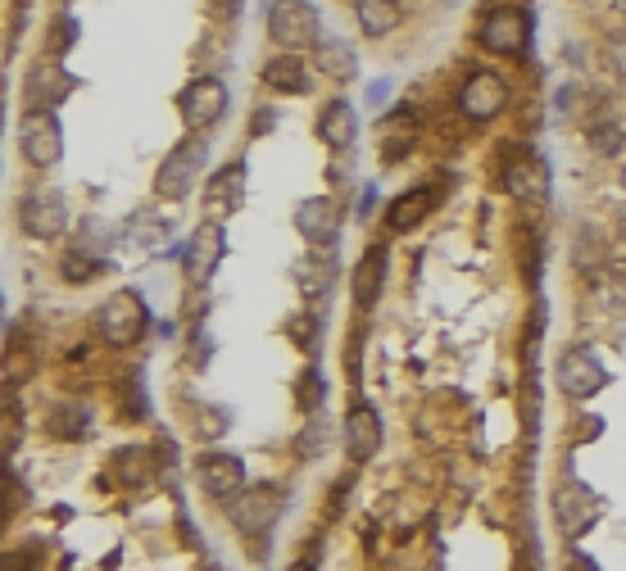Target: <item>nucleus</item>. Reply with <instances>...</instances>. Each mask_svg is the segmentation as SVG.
Returning a JSON list of instances; mask_svg holds the SVG:
<instances>
[{
	"instance_id": "nucleus-1",
	"label": "nucleus",
	"mask_w": 626,
	"mask_h": 571,
	"mask_svg": "<svg viewBox=\"0 0 626 571\" xmlns=\"http://www.w3.org/2000/svg\"><path fill=\"white\" fill-rule=\"evenodd\" d=\"M151 309H145V299L137 290H114L105 305L96 309V336L109 345V349H132L145 341L151 332Z\"/></svg>"
},
{
	"instance_id": "nucleus-2",
	"label": "nucleus",
	"mask_w": 626,
	"mask_h": 571,
	"mask_svg": "<svg viewBox=\"0 0 626 571\" xmlns=\"http://www.w3.org/2000/svg\"><path fill=\"white\" fill-rule=\"evenodd\" d=\"M204 164H209V141L200 136H182L177 141L160 173H155V195L160 200H187L196 187H200V177H204Z\"/></svg>"
},
{
	"instance_id": "nucleus-3",
	"label": "nucleus",
	"mask_w": 626,
	"mask_h": 571,
	"mask_svg": "<svg viewBox=\"0 0 626 571\" xmlns=\"http://www.w3.org/2000/svg\"><path fill=\"white\" fill-rule=\"evenodd\" d=\"M268 37L295 55V50L322 41V19L309 0H273V5H268Z\"/></svg>"
},
{
	"instance_id": "nucleus-4",
	"label": "nucleus",
	"mask_w": 626,
	"mask_h": 571,
	"mask_svg": "<svg viewBox=\"0 0 626 571\" xmlns=\"http://www.w3.org/2000/svg\"><path fill=\"white\" fill-rule=\"evenodd\" d=\"M554 381H558V390H563L568 400L586 404V400H594V395L604 390L609 368H604V358L594 354V349L572 345V349H563V358L554 364Z\"/></svg>"
},
{
	"instance_id": "nucleus-5",
	"label": "nucleus",
	"mask_w": 626,
	"mask_h": 571,
	"mask_svg": "<svg viewBox=\"0 0 626 571\" xmlns=\"http://www.w3.org/2000/svg\"><path fill=\"white\" fill-rule=\"evenodd\" d=\"M19 155L33 168H55L64 155V128H59L55 109H27L19 118Z\"/></svg>"
},
{
	"instance_id": "nucleus-6",
	"label": "nucleus",
	"mask_w": 626,
	"mask_h": 571,
	"mask_svg": "<svg viewBox=\"0 0 626 571\" xmlns=\"http://www.w3.org/2000/svg\"><path fill=\"white\" fill-rule=\"evenodd\" d=\"M177 114H182V123L191 132L214 128L218 118L227 114V86H223V78H214V73L191 78L182 92H177Z\"/></svg>"
},
{
	"instance_id": "nucleus-7",
	"label": "nucleus",
	"mask_w": 626,
	"mask_h": 571,
	"mask_svg": "<svg viewBox=\"0 0 626 571\" xmlns=\"http://www.w3.org/2000/svg\"><path fill=\"white\" fill-rule=\"evenodd\" d=\"M482 46L504 59H522L531 46V19L522 5H495L482 19Z\"/></svg>"
},
{
	"instance_id": "nucleus-8",
	"label": "nucleus",
	"mask_w": 626,
	"mask_h": 571,
	"mask_svg": "<svg viewBox=\"0 0 626 571\" xmlns=\"http://www.w3.org/2000/svg\"><path fill=\"white\" fill-rule=\"evenodd\" d=\"M19 227L23 236H33V240H59L69 231V204L59 191L42 187V191H27L19 200Z\"/></svg>"
},
{
	"instance_id": "nucleus-9",
	"label": "nucleus",
	"mask_w": 626,
	"mask_h": 571,
	"mask_svg": "<svg viewBox=\"0 0 626 571\" xmlns=\"http://www.w3.org/2000/svg\"><path fill=\"white\" fill-rule=\"evenodd\" d=\"M600 518H604V499L594 495L590 486H581V480L558 486V495H554V522H558V531L568 535V539H581Z\"/></svg>"
},
{
	"instance_id": "nucleus-10",
	"label": "nucleus",
	"mask_w": 626,
	"mask_h": 571,
	"mask_svg": "<svg viewBox=\"0 0 626 571\" xmlns=\"http://www.w3.org/2000/svg\"><path fill=\"white\" fill-rule=\"evenodd\" d=\"M341 227H345V214L332 195H309L295 204V231H300L314 250H332Z\"/></svg>"
},
{
	"instance_id": "nucleus-11",
	"label": "nucleus",
	"mask_w": 626,
	"mask_h": 571,
	"mask_svg": "<svg viewBox=\"0 0 626 571\" xmlns=\"http://www.w3.org/2000/svg\"><path fill=\"white\" fill-rule=\"evenodd\" d=\"M499 182H504V191H509L513 200L541 204V200L550 195V168L541 164V155H535V150H518V155L504 159Z\"/></svg>"
},
{
	"instance_id": "nucleus-12",
	"label": "nucleus",
	"mask_w": 626,
	"mask_h": 571,
	"mask_svg": "<svg viewBox=\"0 0 626 571\" xmlns=\"http://www.w3.org/2000/svg\"><path fill=\"white\" fill-rule=\"evenodd\" d=\"M223 250H227L223 223L196 227V236L182 246V273H187V282H191V286H204L209 277H214V267L223 263Z\"/></svg>"
},
{
	"instance_id": "nucleus-13",
	"label": "nucleus",
	"mask_w": 626,
	"mask_h": 571,
	"mask_svg": "<svg viewBox=\"0 0 626 571\" xmlns=\"http://www.w3.org/2000/svg\"><path fill=\"white\" fill-rule=\"evenodd\" d=\"M504 105H509V86H504V78L491 69H476L459 92V109L472 118V123H486V118H495Z\"/></svg>"
},
{
	"instance_id": "nucleus-14",
	"label": "nucleus",
	"mask_w": 626,
	"mask_h": 571,
	"mask_svg": "<svg viewBox=\"0 0 626 571\" xmlns=\"http://www.w3.org/2000/svg\"><path fill=\"white\" fill-rule=\"evenodd\" d=\"M241 200H246V164H227L204 182L209 223H227L232 214H241Z\"/></svg>"
},
{
	"instance_id": "nucleus-15",
	"label": "nucleus",
	"mask_w": 626,
	"mask_h": 571,
	"mask_svg": "<svg viewBox=\"0 0 626 571\" xmlns=\"http://www.w3.org/2000/svg\"><path fill=\"white\" fill-rule=\"evenodd\" d=\"M196 480L204 495L214 499H236L246 490V463L236 454H200L196 459Z\"/></svg>"
},
{
	"instance_id": "nucleus-16",
	"label": "nucleus",
	"mask_w": 626,
	"mask_h": 571,
	"mask_svg": "<svg viewBox=\"0 0 626 571\" xmlns=\"http://www.w3.org/2000/svg\"><path fill=\"white\" fill-rule=\"evenodd\" d=\"M277 513H282V495L273 486L241 490V495H236V503H232V522L241 526L246 535H263L268 526L277 522Z\"/></svg>"
},
{
	"instance_id": "nucleus-17",
	"label": "nucleus",
	"mask_w": 626,
	"mask_h": 571,
	"mask_svg": "<svg viewBox=\"0 0 626 571\" xmlns=\"http://www.w3.org/2000/svg\"><path fill=\"white\" fill-rule=\"evenodd\" d=\"M381 449V417L373 404H354L345 413V454L350 463H368Z\"/></svg>"
},
{
	"instance_id": "nucleus-18",
	"label": "nucleus",
	"mask_w": 626,
	"mask_h": 571,
	"mask_svg": "<svg viewBox=\"0 0 626 571\" xmlns=\"http://www.w3.org/2000/svg\"><path fill=\"white\" fill-rule=\"evenodd\" d=\"M377 136H381V159L386 164L404 159L413 150V141H417V109L413 105H395L391 114H381L377 118Z\"/></svg>"
},
{
	"instance_id": "nucleus-19",
	"label": "nucleus",
	"mask_w": 626,
	"mask_h": 571,
	"mask_svg": "<svg viewBox=\"0 0 626 571\" xmlns=\"http://www.w3.org/2000/svg\"><path fill=\"white\" fill-rule=\"evenodd\" d=\"M386 267H391V259H386V246H373L359 263H354L350 295H354V305H359V309H373V305H377V295L386 290Z\"/></svg>"
},
{
	"instance_id": "nucleus-20",
	"label": "nucleus",
	"mask_w": 626,
	"mask_h": 571,
	"mask_svg": "<svg viewBox=\"0 0 626 571\" xmlns=\"http://www.w3.org/2000/svg\"><path fill=\"white\" fill-rule=\"evenodd\" d=\"M354 132H359V118H354V105L350 100H332L322 114H318V141L327 150H350L354 145Z\"/></svg>"
},
{
	"instance_id": "nucleus-21",
	"label": "nucleus",
	"mask_w": 626,
	"mask_h": 571,
	"mask_svg": "<svg viewBox=\"0 0 626 571\" xmlns=\"http://www.w3.org/2000/svg\"><path fill=\"white\" fill-rule=\"evenodd\" d=\"M263 82L273 86L277 96H305L309 92V64L300 55L282 50L277 59H268V64H263Z\"/></svg>"
},
{
	"instance_id": "nucleus-22",
	"label": "nucleus",
	"mask_w": 626,
	"mask_h": 571,
	"mask_svg": "<svg viewBox=\"0 0 626 571\" xmlns=\"http://www.w3.org/2000/svg\"><path fill=\"white\" fill-rule=\"evenodd\" d=\"M314 69L332 82H345V78H354V69H359V55H354V46L345 37H322L314 46Z\"/></svg>"
},
{
	"instance_id": "nucleus-23",
	"label": "nucleus",
	"mask_w": 626,
	"mask_h": 571,
	"mask_svg": "<svg viewBox=\"0 0 626 571\" xmlns=\"http://www.w3.org/2000/svg\"><path fill=\"white\" fill-rule=\"evenodd\" d=\"M432 204H436L432 191L413 187V191H404V195H395L391 204H386V223H391V231H413L417 223L432 214Z\"/></svg>"
},
{
	"instance_id": "nucleus-24",
	"label": "nucleus",
	"mask_w": 626,
	"mask_h": 571,
	"mask_svg": "<svg viewBox=\"0 0 626 571\" xmlns=\"http://www.w3.org/2000/svg\"><path fill=\"white\" fill-rule=\"evenodd\" d=\"M354 19H359L364 37H386L400 27L404 10H400V0H354Z\"/></svg>"
},
{
	"instance_id": "nucleus-25",
	"label": "nucleus",
	"mask_w": 626,
	"mask_h": 571,
	"mask_svg": "<svg viewBox=\"0 0 626 571\" xmlns=\"http://www.w3.org/2000/svg\"><path fill=\"white\" fill-rule=\"evenodd\" d=\"M86 431H92V413H86L82 404L59 400V404L50 408V436H55V440H82Z\"/></svg>"
},
{
	"instance_id": "nucleus-26",
	"label": "nucleus",
	"mask_w": 626,
	"mask_h": 571,
	"mask_svg": "<svg viewBox=\"0 0 626 571\" xmlns=\"http://www.w3.org/2000/svg\"><path fill=\"white\" fill-rule=\"evenodd\" d=\"M101 259H92V254H82V250H64L59 254V277H64L69 286H82V282H92L96 273H101Z\"/></svg>"
},
{
	"instance_id": "nucleus-27",
	"label": "nucleus",
	"mask_w": 626,
	"mask_h": 571,
	"mask_svg": "<svg viewBox=\"0 0 626 571\" xmlns=\"http://www.w3.org/2000/svg\"><path fill=\"white\" fill-rule=\"evenodd\" d=\"M295 277H300V290H305V295H314V290L327 295V286H332V259H318V263H314V254H309L300 267H295Z\"/></svg>"
},
{
	"instance_id": "nucleus-28",
	"label": "nucleus",
	"mask_w": 626,
	"mask_h": 571,
	"mask_svg": "<svg viewBox=\"0 0 626 571\" xmlns=\"http://www.w3.org/2000/svg\"><path fill=\"white\" fill-rule=\"evenodd\" d=\"M114 463H118V476L141 486V480L151 476V449H123V454H114Z\"/></svg>"
},
{
	"instance_id": "nucleus-29",
	"label": "nucleus",
	"mask_w": 626,
	"mask_h": 571,
	"mask_svg": "<svg viewBox=\"0 0 626 571\" xmlns=\"http://www.w3.org/2000/svg\"><path fill=\"white\" fill-rule=\"evenodd\" d=\"M590 150L594 155H604V159L622 155V128L617 123H594L590 128Z\"/></svg>"
},
{
	"instance_id": "nucleus-30",
	"label": "nucleus",
	"mask_w": 626,
	"mask_h": 571,
	"mask_svg": "<svg viewBox=\"0 0 626 571\" xmlns=\"http://www.w3.org/2000/svg\"><path fill=\"white\" fill-rule=\"evenodd\" d=\"M322 372L318 368H305V377H300V400H295V404H300L305 413H318L322 408Z\"/></svg>"
},
{
	"instance_id": "nucleus-31",
	"label": "nucleus",
	"mask_w": 626,
	"mask_h": 571,
	"mask_svg": "<svg viewBox=\"0 0 626 571\" xmlns=\"http://www.w3.org/2000/svg\"><path fill=\"white\" fill-rule=\"evenodd\" d=\"M19 440H23V417H19L14 395H5V440H0V449H5V459H14V454H19Z\"/></svg>"
},
{
	"instance_id": "nucleus-32",
	"label": "nucleus",
	"mask_w": 626,
	"mask_h": 571,
	"mask_svg": "<svg viewBox=\"0 0 626 571\" xmlns=\"http://www.w3.org/2000/svg\"><path fill=\"white\" fill-rule=\"evenodd\" d=\"M327 431V423H322V413H314V423L305 427V436H300V454H318V449H322V436Z\"/></svg>"
},
{
	"instance_id": "nucleus-33",
	"label": "nucleus",
	"mask_w": 626,
	"mask_h": 571,
	"mask_svg": "<svg viewBox=\"0 0 626 571\" xmlns=\"http://www.w3.org/2000/svg\"><path fill=\"white\" fill-rule=\"evenodd\" d=\"M609 64H613V73L626 82V33H617V37L609 41Z\"/></svg>"
},
{
	"instance_id": "nucleus-34",
	"label": "nucleus",
	"mask_w": 626,
	"mask_h": 571,
	"mask_svg": "<svg viewBox=\"0 0 626 571\" xmlns=\"http://www.w3.org/2000/svg\"><path fill=\"white\" fill-rule=\"evenodd\" d=\"M236 5H241V0H209V10H214L218 19H227V14H236Z\"/></svg>"
},
{
	"instance_id": "nucleus-35",
	"label": "nucleus",
	"mask_w": 626,
	"mask_h": 571,
	"mask_svg": "<svg viewBox=\"0 0 626 571\" xmlns=\"http://www.w3.org/2000/svg\"><path fill=\"white\" fill-rule=\"evenodd\" d=\"M5 571H33V558H19V554H10V558H5Z\"/></svg>"
},
{
	"instance_id": "nucleus-36",
	"label": "nucleus",
	"mask_w": 626,
	"mask_h": 571,
	"mask_svg": "<svg viewBox=\"0 0 626 571\" xmlns=\"http://www.w3.org/2000/svg\"><path fill=\"white\" fill-rule=\"evenodd\" d=\"M572 571H600V562L586 558V554H572Z\"/></svg>"
},
{
	"instance_id": "nucleus-37",
	"label": "nucleus",
	"mask_w": 626,
	"mask_h": 571,
	"mask_svg": "<svg viewBox=\"0 0 626 571\" xmlns=\"http://www.w3.org/2000/svg\"><path fill=\"white\" fill-rule=\"evenodd\" d=\"M617 236L626 240V209H622V214H617Z\"/></svg>"
},
{
	"instance_id": "nucleus-38",
	"label": "nucleus",
	"mask_w": 626,
	"mask_h": 571,
	"mask_svg": "<svg viewBox=\"0 0 626 571\" xmlns=\"http://www.w3.org/2000/svg\"><path fill=\"white\" fill-rule=\"evenodd\" d=\"M286 571H314V567H309V562H291Z\"/></svg>"
},
{
	"instance_id": "nucleus-39",
	"label": "nucleus",
	"mask_w": 626,
	"mask_h": 571,
	"mask_svg": "<svg viewBox=\"0 0 626 571\" xmlns=\"http://www.w3.org/2000/svg\"><path fill=\"white\" fill-rule=\"evenodd\" d=\"M617 10H622V19H626V0H617Z\"/></svg>"
},
{
	"instance_id": "nucleus-40",
	"label": "nucleus",
	"mask_w": 626,
	"mask_h": 571,
	"mask_svg": "<svg viewBox=\"0 0 626 571\" xmlns=\"http://www.w3.org/2000/svg\"><path fill=\"white\" fill-rule=\"evenodd\" d=\"M622 187H626V168H622Z\"/></svg>"
}]
</instances>
